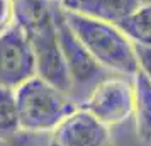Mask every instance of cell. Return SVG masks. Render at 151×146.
Returning <instances> with one entry per match:
<instances>
[{"instance_id":"6da1fadb","label":"cell","mask_w":151,"mask_h":146,"mask_svg":"<svg viewBox=\"0 0 151 146\" xmlns=\"http://www.w3.org/2000/svg\"><path fill=\"white\" fill-rule=\"evenodd\" d=\"M15 22L27 37L36 60V75L61 92H71L55 19L48 0H15Z\"/></svg>"},{"instance_id":"7a4b0ae2","label":"cell","mask_w":151,"mask_h":146,"mask_svg":"<svg viewBox=\"0 0 151 146\" xmlns=\"http://www.w3.org/2000/svg\"><path fill=\"white\" fill-rule=\"evenodd\" d=\"M61 10L70 29L99 65L109 71L131 77L139 70L134 42L117 27V24L65 9Z\"/></svg>"},{"instance_id":"3957f363","label":"cell","mask_w":151,"mask_h":146,"mask_svg":"<svg viewBox=\"0 0 151 146\" xmlns=\"http://www.w3.org/2000/svg\"><path fill=\"white\" fill-rule=\"evenodd\" d=\"M15 90L21 131L49 134L63 119L78 109L66 92L34 75Z\"/></svg>"},{"instance_id":"277c9868","label":"cell","mask_w":151,"mask_h":146,"mask_svg":"<svg viewBox=\"0 0 151 146\" xmlns=\"http://www.w3.org/2000/svg\"><path fill=\"white\" fill-rule=\"evenodd\" d=\"M78 107L90 112L107 127L121 124L134 111L132 83L126 78H102L92 87L85 102Z\"/></svg>"},{"instance_id":"5b68a950","label":"cell","mask_w":151,"mask_h":146,"mask_svg":"<svg viewBox=\"0 0 151 146\" xmlns=\"http://www.w3.org/2000/svg\"><path fill=\"white\" fill-rule=\"evenodd\" d=\"M53 19H55L56 32H58V41L61 49L63 60L68 70L70 80H71V88L83 87V85H93L102 80V75L105 68L95 61V58L85 49L80 39L75 36V32L70 29V26L65 21V15L60 5H51Z\"/></svg>"},{"instance_id":"8992f818","label":"cell","mask_w":151,"mask_h":146,"mask_svg":"<svg viewBox=\"0 0 151 146\" xmlns=\"http://www.w3.org/2000/svg\"><path fill=\"white\" fill-rule=\"evenodd\" d=\"M34 75V53L22 27L15 22L0 34V85L17 88Z\"/></svg>"},{"instance_id":"52a82bcc","label":"cell","mask_w":151,"mask_h":146,"mask_svg":"<svg viewBox=\"0 0 151 146\" xmlns=\"http://www.w3.org/2000/svg\"><path fill=\"white\" fill-rule=\"evenodd\" d=\"M51 146H109V127L78 107L49 132Z\"/></svg>"},{"instance_id":"ba28073f","label":"cell","mask_w":151,"mask_h":146,"mask_svg":"<svg viewBox=\"0 0 151 146\" xmlns=\"http://www.w3.org/2000/svg\"><path fill=\"white\" fill-rule=\"evenodd\" d=\"M56 5L70 12L117 24L139 7V0H63Z\"/></svg>"},{"instance_id":"9c48e42d","label":"cell","mask_w":151,"mask_h":146,"mask_svg":"<svg viewBox=\"0 0 151 146\" xmlns=\"http://www.w3.org/2000/svg\"><path fill=\"white\" fill-rule=\"evenodd\" d=\"M132 90H134V111L136 116L137 138L144 145H151V82L141 70L132 75Z\"/></svg>"},{"instance_id":"30bf717a","label":"cell","mask_w":151,"mask_h":146,"mask_svg":"<svg viewBox=\"0 0 151 146\" xmlns=\"http://www.w3.org/2000/svg\"><path fill=\"white\" fill-rule=\"evenodd\" d=\"M117 27L136 46H151V2L139 4V7L117 22Z\"/></svg>"},{"instance_id":"8fae6325","label":"cell","mask_w":151,"mask_h":146,"mask_svg":"<svg viewBox=\"0 0 151 146\" xmlns=\"http://www.w3.org/2000/svg\"><path fill=\"white\" fill-rule=\"evenodd\" d=\"M21 131L15 90L0 85V141L15 136Z\"/></svg>"},{"instance_id":"7c38bea8","label":"cell","mask_w":151,"mask_h":146,"mask_svg":"<svg viewBox=\"0 0 151 146\" xmlns=\"http://www.w3.org/2000/svg\"><path fill=\"white\" fill-rule=\"evenodd\" d=\"M0 146H51L49 134L19 131L15 136L0 141Z\"/></svg>"},{"instance_id":"4fadbf2b","label":"cell","mask_w":151,"mask_h":146,"mask_svg":"<svg viewBox=\"0 0 151 146\" xmlns=\"http://www.w3.org/2000/svg\"><path fill=\"white\" fill-rule=\"evenodd\" d=\"M15 24V0H0V34Z\"/></svg>"},{"instance_id":"5bb4252c","label":"cell","mask_w":151,"mask_h":146,"mask_svg":"<svg viewBox=\"0 0 151 146\" xmlns=\"http://www.w3.org/2000/svg\"><path fill=\"white\" fill-rule=\"evenodd\" d=\"M136 56H137V65L139 70L148 77V80L151 82V46H136Z\"/></svg>"},{"instance_id":"9a60e30c","label":"cell","mask_w":151,"mask_h":146,"mask_svg":"<svg viewBox=\"0 0 151 146\" xmlns=\"http://www.w3.org/2000/svg\"><path fill=\"white\" fill-rule=\"evenodd\" d=\"M146 2H151V0H139V4H146Z\"/></svg>"},{"instance_id":"2e32d148","label":"cell","mask_w":151,"mask_h":146,"mask_svg":"<svg viewBox=\"0 0 151 146\" xmlns=\"http://www.w3.org/2000/svg\"><path fill=\"white\" fill-rule=\"evenodd\" d=\"M53 2H56V4H58V2H63V0H53Z\"/></svg>"}]
</instances>
